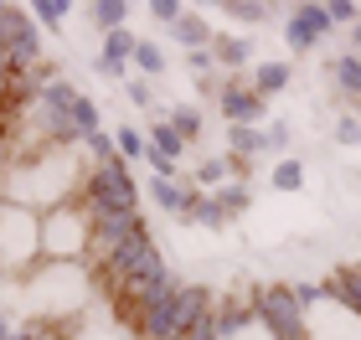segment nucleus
I'll return each mask as SVG.
<instances>
[{
	"label": "nucleus",
	"instance_id": "obj_21",
	"mask_svg": "<svg viewBox=\"0 0 361 340\" xmlns=\"http://www.w3.org/2000/svg\"><path fill=\"white\" fill-rule=\"evenodd\" d=\"M31 15H37V26L62 31V21L73 15V6H68V0H37V6H31Z\"/></svg>",
	"mask_w": 361,
	"mask_h": 340
},
{
	"label": "nucleus",
	"instance_id": "obj_7",
	"mask_svg": "<svg viewBox=\"0 0 361 340\" xmlns=\"http://www.w3.org/2000/svg\"><path fill=\"white\" fill-rule=\"evenodd\" d=\"M217 340H274V335L253 315V299H227L217 304Z\"/></svg>",
	"mask_w": 361,
	"mask_h": 340
},
{
	"label": "nucleus",
	"instance_id": "obj_17",
	"mask_svg": "<svg viewBox=\"0 0 361 340\" xmlns=\"http://www.w3.org/2000/svg\"><path fill=\"white\" fill-rule=\"evenodd\" d=\"M145 139H150V150H155V155H166V160H176V165H180L186 144H180V134H176V129H171L166 119H155V124H150V134H145Z\"/></svg>",
	"mask_w": 361,
	"mask_h": 340
},
{
	"label": "nucleus",
	"instance_id": "obj_13",
	"mask_svg": "<svg viewBox=\"0 0 361 340\" xmlns=\"http://www.w3.org/2000/svg\"><path fill=\"white\" fill-rule=\"evenodd\" d=\"M331 73H336V88L346 93V99H356V103H361V52H341Z\"/></svg>",
	"mask_w": 361,
	"mask_h": 340
},
{
	"label": "nucleus",
	"instance_id": "obj_8",
	"mask_svg": "<svg viewBox=\"0 0 361 340\" xmlns=\"http://www.w3.org/2000/svg\"><path fill=\"white\" fill-rule=\"evenodd\" d=\"M166 31H171V37H176L180 46H186V52H202V46H212V37H217V31H212V21H207L202 11H191V6L180 11Z\"/></svg>",
	"mask_w": 361,
	"mask_h": 340
},
{
	"label": "nucleus",
	"instance_id": "obj_10",
	"mask_svg": "<svg viewBox=\"0 0 361 340\" xmlns=\"http://www.w3.org/2000/svg\"><path fill=\"white\" fill-rule=\"evenodd\" d=\"M289 83H294L289 62H253V73H248V88L258 93V99H274V93H284Z\"/></svg>",
	"mask_w": 361,
	"mask_h": 340
},
{
	"label": "nucleus",
	"instance_id": "obj_25",
	"mask_svg": "<svg viewBox=\"0 0 361 340\" xmlns=\"http://www.w3.org/2000/svg\"><path fill=\"white\" fill-rule=\"evenodd\" d=\"M264 144L279 155V150L289 144V124H284V119H269V124H264Z\"/></svg>",
	"mask_w": 361,
	"mask_h": 340
},
{
	"label": "nucleus",
	"instance_id": "obj_5",
	"mask_svg": "<svg viewBox=\"0 0 361 340\" xmlns=\"http://www.w3.org/2000/svg\"><path fill=\"white\" fill-rule=\"evenodd\" d=\"M217 103H222V119L227 124H243V129H264L269 124V99H258L243 73H222Z\"/></svg>",
	"mask_w": 361,
	"mask_h": 340
},
{
	"label": "nucleus",
	"instance_id": "obj_27",
	"mask_svg": "<svg viewBox=\"0 0 361 340\" xmlns=\"http://www.w3.org/2000/svg\"><path fill=\"white\" fill-rule=\"evenodd\" d=\"M180 11H186V6H176V0H150V15H155V21H166V26L176 21Z\"/></svg>",
	"mask_w": 361,
	"mask_h": 340
},
{
	"label": "nucleus",
	"instance_id": "obj_3",
	"mask_svg": "<svg viewBox=\"0 0 361 340\" xmlns=\"http://www.w3.org/2000/svg\"><path fill=\"white\" fill-rule=\"evenodd\" d=\"M88 248H93V222L83 196L42 212V263H88Z\"/></svg>",
	"mask_w": 361,
	"mask_h": 340
},
{
	"label": "nucleus",
	"instance_id": "obj_12",
	"mask_svg": "<svg viewBox=\"0 0 361 340\" xmlns=\"http://www.w3.org/2000/svg\"><path fill=\"white\" fill-rule=\"evenodd\" d=\"M160 119H166L176 134H180V144H196V139H202V129H207V113L196 108V103H171Z\"/></svg>",
	"mask_w": 361,
	"mask_h": 340
},
{
	"label": "nucleus",
	"instance_id": "obj_23",
	"mask_svg": "<svg viewBox=\"0 0 361 340\" xmlns=\"http://www.w3.org/2000/svg\"><path fill=\"white\" fill-rule=\"evenodd\" d=\"M124 93H129V103H140V108H150V103H155L150 77H124Z\"/></svg>",
	"mask_w": 361,
	"mask_h": 340
},
{
	"label": "nucleus",
	"instance_id": "obj_18",
	"mask_svg": "<svg viewBox=\"0 0 361 340\" xmlns=\"http://www.w3.org/2000/svg\"><path fill=\"white\" fill-rule=\"evenodd\" d=\"M135 68H140V77H160L171 62H166V52H160V42L140 37V46H135Z\"/></svg>",
	"mask_w": 361,
	"mask_h": 340
},
{
	"label": "nucleus",
	"instance_id": "obj_11",
	"mask_svg": "<svg viewBox=\"0 0 361 340\" xmlns=\"http://www.w3.org/2000/svg\"><path fill=\"white\" fill-rule=\"evenodd\" d=\"M83 11H88L93 31H104V37H109V31H124V21L135 15V6H129V0H88Z\"/></svg>",
	"mask_w": 361,
	"mask_h": 340
},
{
	"label": "nucleus",
	"instance_id": "obj_9",
	"mask_svg": "<svg viewBox=\"0 0 361 340\" xmlns=\"http://www.w3.org/2000/svg\"><path fill=\"white\" fill-rule=\"evenodd\" d=\"M212 62H217L222 73H243L253 62V37H227V31H217V37H212Z\"/></svg>",
	"mask_w": 361,
	"mask_h": 340
},
{
	"label": "nucleus",
	"instance_id": "obj_24",
	"mask_svg": "<svg viewBox=\"0 0 361 340\" xmlns=\"http://www.w3.org/2000/svg\"><path fill=\"white\" fill-rule=\"evenodd\" d=\"M336 144H361V119L356 113H341L336 119Z\"/></svg>",
	"mask_w": 361,
	"mask_h": 340
},
{
	"label": "nucleus",
	"instance_id": "obj_20",
	"mask_svg": "<svg viewBox=\"0 0 361 340\" xmlns=\"http://www.w3.org/2000/svg\"><path fill=\"white\" fill-rule=\"evenodd\" d=\"M73 124H78V134H98V129H104V113H98V103L88 99V93H78V103H73Z\"/></svg>",
	"mask_w": 361,
	"mask_h": 340
},
{
	"label": "nucleus",
	"instance_id": "obj_26",
	"mask_svg": "<svg viewBox=\"0 0 361 340\" xmlns=\"http://www.w3.org/2000/svg\"><path fill=\"white\" fill-rule=\"evenodd\" d=\"M325 11H331V21H336V26H346V21H356V15H361V11L351 6V0H331Z\"/></svg>",
	"mask_w": 361,
	"mask_h": 340
},
{
	"label": "nucleus",
	"instance_id": "obj_1",
	"mask_svg": "<svg viewBox=\"0 0 361 340\" xmlns=\"http://www.w3.org/2000/svg\"><path fill=\"white\" fill-rule=\"evenodd\" d=\"M88 170L93 160L83 150H57V144H37L26 160L0 175V201H16V206H31V212H52V206H68L83 196L88 186Z\"/></svg>",
	"mask_w": 361,
	"mask_h": 340
},
{
	"label": "nucleus",
	"instance_id": "obj_4",
	"mask_svg": "<svg viewBox=\"0 0 361 340\" xmlns=\"http://www.w3.org/2000/svg\"><path fill=\"white\" fill-rule=\"evenodd\" d=\"M42 263V217L31 206L0 201V279H21Z\"/></svg>",
	"mask_w": 361,
	"mask_h": 340
},
{
	"label": "nucleus",
	"instance_id": "obj_6",
	"mask_svg": "<svg viewBox=\"0 0 361 340\" xmlns=\"http://www.w3.org/2000/svg\"><path fill=\"white\" fill-rule=\"evenodd\" d=\"M336 31V21H331V11L325 6H289V21H284V42H289V52L294 57H305V52H315V46L325 42Z\"/></svg>",
	"mask_w": 361,
	"mask_h": 340
},
{
	"label": "nucleus",
	"instance_id": "obj_22",
	"mask_svg": "<svg viewBox=\"0 0 361 340\" xmlns=\"http://www.w3.org/2000/svg\"><path fill=\"white\" fill-rule=\"evenodd\" d=\"M222 15H238V21L258 26V21H269V6H258V0H222Z\"/></svg>",
	"mask_w": 361,
	"mask_h": 340
},
{
	"label": "nucleus",
	"instance_id": "obj_2",
	"mask_svg": "<svg viewBox=\"0 0 361 340\" xmlns=\"http://www.w3.org/2000/svg\"><path fill=\"white\" fill-rule=\"evenodd\" d=\"M21 294H26V320L57 325V320H73L78 310H83L88 273H83V263H42V268L26 273Z\"/></svg>",
	"mask_w": 361,
	"mask_h": 340
},
{
	"label": "nucleus",
	"instance_id": "obj_14",
	"mask_svg": "<svg viewBox=\"0 0 361 340\" xmlns=\"http://www.w3.org/2000/svg\"><path fill=\"white\" fill-rule=\"evenodd\" d=\"M227 144H233L227 155H238V160H253V155L269 150V144H264V129H243V124H227Z\"/></svg>",
	"mask_w": 361,
	"mask_h": 340
},
{
	"label": "nucleus",
	"instance_id": "obj_16",
	"mask_svg": "<svg viewBox=\"0 0 361 340\" xmlns=\"http://www.w3.org/2000/svg\"><path fill=\"white\" fill-rule=\"evenodd\" d=\"M212 196H217V206L227 212V222H233V217H243V212L253 206V186H248V181H227L222 191H212Z\"/></svg>",
	"mask_w": 361,
	"mask_h": 340
},
{
	"label": "nucleus",
	"instance_id": "obj_19",
	"mask_svg": "<svg viewBox=\"0 0 361 340\" xmlns=\"http://www.w3.org/2000/svg\"><path fill=\"white\" fill-rule=\"evenodd\" d=\"M269 186H274V191H300V186H305V160H289V155H284V160L269 170Z\"/></svg>",
	"mask_w": 361,
	"mask_h": 340
},
{
	"label": "nucleus",
	"instance_id": "obj_15",
	"mask_svg": "<svg viewBox=\"0 0 361 340\" xmlns=\"http://www.w3.org/2000/svg\"><path fill=\"white\" fill-rule=\"evenodd\" d=\"M114 150H119V160L129 165V160H145V155H150V139H145V129L119 124V129H114Z\"/></svg>",
	"mask_w": 361,
	"mask_h": 340
}]
</instances>
